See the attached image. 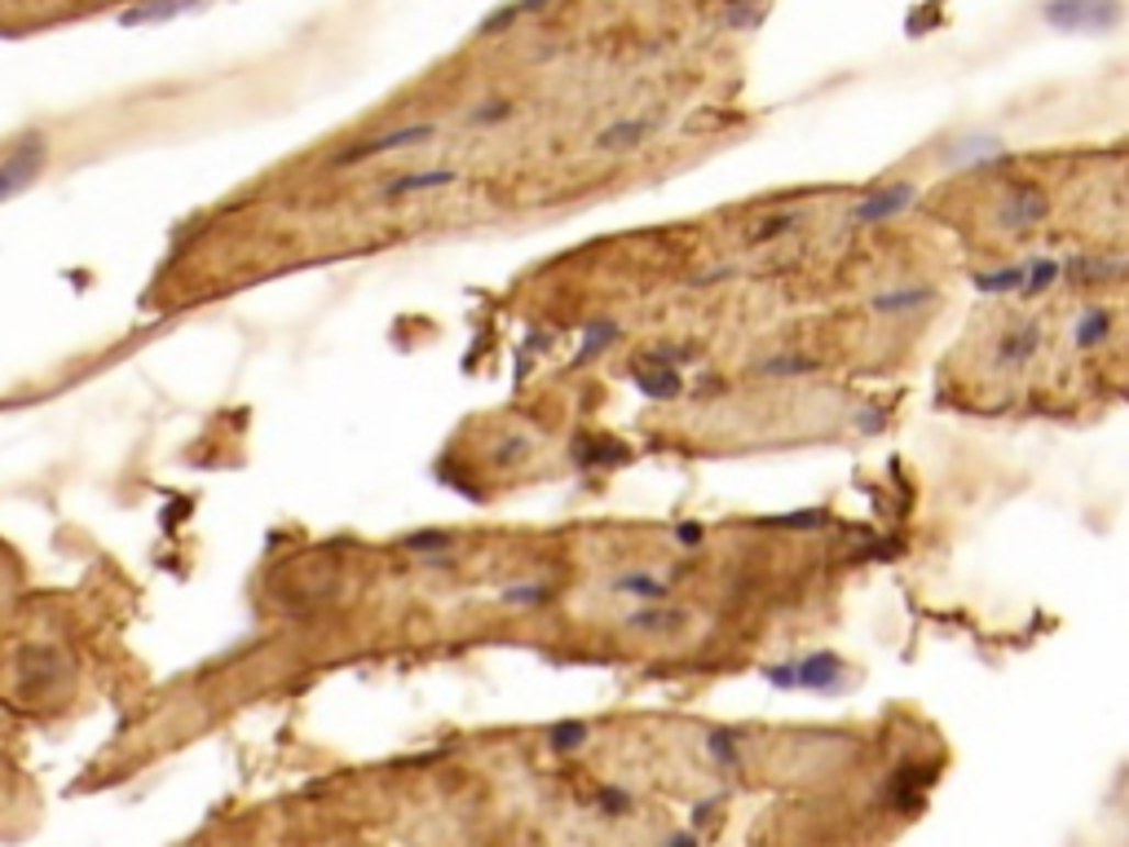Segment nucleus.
<instances>
[{
    "label": "nucleus",
    "instance_id": "f8f14e48",
    "mask_svg": "<svg viewBox=\"0 0 1129 847\" xmlns=\"http://www.w3.org/2000/svg\"><path fill=\"white\" fill-rule=\"evenodd\" d=\"M199 0H155V5H137V10H128L124 14V23L128 27H137V23H164V19H177V14H186V10H194Z\"/></svg>",
    "mask_w": 1129,
    "mask_h": 847
},
{
    "label": "nucleus",
    "instance_id": "9b49d317",
    "mask_svg": "<svg viewBox=\"0 0 1129 847\" xmlns=\"http://www.w3.org/2000/svg\"><path fill=\"white\" fill-rule=\"evenodd\" d=\"M931 301H936L931 288H901V292L874 297V310H879V314H905V310H923V305H931Z\"/></svg>",
    "mask_w": 1129,
    "mask_h": 847
},
{
    "label": "nucleus",
    "instance_id": "f257e3e1",
    "mask_svg": "<svg viewBox=\"0 0 1129 847\" xmlns=\"http://www.w3.org/2000/svg\"><path fill=\"white\" fill-rule=\"evenodd\" d=\"M1120 19L1116 0H1050L1046 5V23L1063 27V32H1103Z\"/></svg>",
    "mask_w": 1129,
    "mask_h": 847
},
{
    "label": "nucleus",
    "instance_id": "a211bd4d",
    "mask_svg": "<svg viewBox=\"0 0 1129 847\" xmlns=\"http://www.w3.org/2000/svg\"><path fill=\"white\" fill-rule=\"evenodd\" d=\"M588 724H579V720H570V724H551L547 728V742L556 746V750H579L583 742H588Z\"/></svg>",
    "mask_w": 1129,
    "mask_h": 847
},
{
    "label": "nucleus",
    "instance_id": "dca6fc26",
    "mask_svg": "<svg viewBox=\"0 0 1129 847\" xmlns=\"http://www.w3.org/2000/svg\"><path fill=\"white\" fill-rule=\"evenodd\" d=\"M1107 332H1111V314H1107V310H1089V314H1081V323H1076V345L1089 349V345H1098Z\"/></svg>",
    "mask_w": 1129,
    "mask_h": 847
},
{
    "label": "nucleus",
    "instance_id": "cd10ccee",
    "mask_svg": "<svg viewBox=\"0 0 1129 847\" xmlns=\"http://www.w3.org/2000/svg\"><path fill=\"white\" fill-rule=\"evenodd\" d=\"M711 750H715L724 764H733V759H737V750H733V737H728V733H711Z\"/></svg>",
    "mask_w": 1129,
    "mask_h": 847
},
{
    "label": "nucleus",
    "instance_id": "412c9836",
    "mask_svg": "<svg viewBox=\"0 0 1129 847\" xmlns=\"http://www.w3.org/2000/svg\"><path fill=\"white\" fill-rule=\"evenodd\" d=\"M610 341H618V323H588V341H583V354H579V363L596 358V349H605Z\"/></svg>",
    "mask_w": 1129,
    "mask_h": 847
},
{
    "label": "nucleus",
    "instance_id": "f03ea898",
    "mask_svg": "<svg viewBox=\"0 0 1129 847\" xmlns=\"http://www.w3.org/2000/svg\"><path fill=\"white\" fill-rule=\"evenodd\" d=\"M45 155H49V146H45L41 137H27L23 146H14L5 159H0V203L14 199L19 190H27V186L41 177Z\"/></svg>",
    "mask_w": 1129,
    "mask_h": 847
},
{
    "label": "nucleus",
    "instance_id": "6ab92c4d",
    "mask_svg": "<svg viewBox=\"0 0 1129 847\" xmlns=\"http://www.w3.org/2000/svg\"><path fill=\"white\" fill-rule=\"evenodd\" d=\"M807 371H816V358H807V354H790V358H768L763 363V376H807Z\"/></svg>",
    "mask_w": 1129,
    "mask_h": 847
},
{
    "label": "nucleus",
    "instance_id": "6e6552de",
    "mask_svg": "<svg viewBox=\"0 0 1129 847\" xmlns=\"http://www.w3.org/2000/svg\"><path fill=\"white\" fill-rule=\"evenodd\" d=\"M649 129H653L649 120H618V124L596 133V151H631L649 137Z\"/></svg>",
    "mask_w": 1129,
    "mask_h": 847
},
{
    "label": "nucleus",
    "instance_id": "7c9ffc66",
    "mask_svg": "<svg viewBox=\"0 0 1129 847\" xmlns=\"http://www.w3.org/2000/svg\"><path fill=\"white\" fill-rule=\"evenodd\" d=\"M19 5H36V0H19Z\"/></svg>",
    "mask_w": 1129,
    "mask_h": 847
},
{
    "label": "nucleus",
    "instance_id": "393cba45",
    "mask_svg": "<svg viewBox=\"0 0 1129 847\" xmlns=\"http://www.w3.org/2000/svg\"><path fill=\"white\" fill-rule=\"evenodd\" d=\"M596 799H601V807H605L610 816H623V812L631 807V794H627V790H618V785H605Z\"/></svg>",
    "mask_w": 1129,
    "mask_h": 847
},
{
    "label": "nucleus",
    "instance_id": "20e7f679",
    "mask_svg": "<svg viewBox=\"0 0 1129 847\" xmlns=\"http://www.w3.org/2000/svg\"><path fill=\"white\" fill-rule=\"evenodd\" d=\"M1046 212H1050L1046 190L1032 186V181H1024V186L1010 190V199H1006V208H1002V225H1006V230H1032L1037 221H1046Z\"/></svg>",
    "mask_w": 1129,
    "mask_h": 847
},
{
    "label": "nucleus",
    "instance_id": "c85d7f7f",
    "mask_svg": "<svg viewBox=\"0 0 1129 847\" xmlns=\"http://www.w3.org/2000/svg\"><path fill=\"white\" fill-rule=\"evenodd\" d=\"M768 680H772L776 689H794V662H781V667H772V671H768Z\"/></svg>",
    "mask_w": 1129,
    "mask_h": 847
},
{
    "label": "nucleus",
    "instance_id": "9d476101",
    "mask_svg": "<svg viewBox=\"0 0 1129 847\" xmlns=\"http://www.w3.org/2000/svg\"><path fill=\"white\" fill-rule=\"evenodd\" d=\"M636 385L645 389V398H658V402L662 398H680V389H684L671 367H649V363L636 367Z\"/></svg>",
    "mask_w": 1129,
    "mask_h": 847
},
{
    "label": "nucleus",
    "instance_id": "5701e85b",
    "mask_svg": "<svg viewBox=\"0 0 1129 847\" xmlns=\"http://www.w3.org/2000/svg\"><path fill=\"white\" fill-rule=\"evenodd\" d=\"M455 538L441 534V530H424V534H406V547L411 551H437V547H450Z\"/></svg>",
    "mask_w": 1129,
    "mask_h": 847
},
{
    "label": "nucleus",
    "instance_id": "1a4fd4ad",
    "mask_svg": "<svg viewBox=\"0 0 1129 847\" xmlns=\"http://www.w3.org/2000/svg\"><path fill=\"white\" fill-rule=\"evenodd\" d=\"M459 172H450V168H433V172H406V177H393V181H384V194L389 199H402V194H420V190H441V186H450Z\"/></svg>",
    "mask_w": 1129,
    "mask_h": 847
},
{
    "label": "nucleus",
    "instance_id": "aec40b11",
    "mask_svg": "<svg viewBox=\"0 0 1129 847\" xmlns=\"http://www.w3.org/2000/svg\"><path fill=\"white\" fill-rule=\"evenodd\" d=\"M618 592H631V597H640V601H662V597H667V588H662L658 579H649V575H623V579H618Z\"/></svg>",
    "mask_w": 1129,
    "mask_h": 847
},
{
    "label": "nucleus",
    "instance_id": "f3484780",
    "mask_svg": "<svg viewBox=\"0 0 1129 847\" xmlns=\"http://www.w3.org/2000/svg\"><path fill=\"white\" fill-rule=\"evenodd\" d=\"M918 777H923L918 768H901L896 781L887 785V799H892L896 807H914V803H918Z\"/></svg>",
    "mask_w": 1129,
    "mask_h": 847
},
{
    "label": "nucleus",
    "instance_id": "4468645a",
    "mask_svg": "<svg viewBox=\"0 0 1129 847\" xmlns=\"http://www.w3.org/2000/svg\"><path fill=\"white\" fill-rule=\"evenodd\" d=\"M684 610H640V614H631L627 623H631V632H675V627H684Z\"/></svg>",
    "mask_w": 1129,
    "mask_h": 847
},
{
    "label": "nucleus",
    "instance_id": "423d86ee",
    "mask_svg": "<svg viewBox=\"0 0 1129 847\" xmlns=\"http://www.w3.org/2000/svg\"><path fill=\"white\" fill-rule=\"evenodd\" d=\"M842 684V662L834 654H812L794 667V689H816V693H829Z\"/></svg>",
    "mask_w": 1129,
    "mask_h": 847
},
{
    "label": "nucleus",
    "instance_id": "39448f33",
    "mask_svg": "<svg viewBox=\"0 0 1129 847\" xmlns=\"http://www.w3.org/2000/svg\"><path fill=\"white\" fill-rule=\"evenodd\" d=\"M914 199H918V186H909V181H896V186H887V190L870 194L865 203H857V208H852V221H857V225H879V221H887V216L905 212Z\"/></svg>",
    "mask_w": 1129,
    "mask_h": 847
},
{
    "label": "nucleus",
    "instance_id": "0eeeda50",
    "mask_svg": "<svg viewBox=\"0 0 1129 847\" xmlns=\"http://www.w3.org/2000/svg\"><path fill=\"white\" fill-rule=\"evenodd\" d=\"M1037 345H1041V327L1037 323H1015L997 341V363L1002 367H1019V363H1028L1037 354Z\"/></svg>",
    "mask_w": 1129,
    "mask_h": 847
},
{
    "label": "nucleus",
    "instance_id": "2eb2a0df",
    "mask_svg": "<svg viewBox=\"0 0 1129 847\" xmlns=\"http://www.w3.org/2000/svg\"><path fill=\"white\" fill-rule=\"evenodd\" d=\"M1116 278L1120 274V260H1098V256H1072L1067 260V278L1072 282H1094V278Z\"/></svg>",
    "mask_w": 1129,
    "mask_h": 847
},
{
    "label": "nucleus",
    "instance_id": "b1692460",
    "mask_svg": "<svg viewBox=\"0 0 1129 847\" xmlns=\"http://www.w3.org/2000/svg\"><path fill=\"white\" fill-rule=\"evenodd\" d=\"M529 437H507V442H499V450H494V459H503V464H516V459H529Z\"/></svg>",
    "mask_w": 1129,
    "mask_h": 847
},
{
    "label": "nucleus",
    "instance_id": "7ed1b4c3",
    "mask_svg": "<svg viewBox=\"0 0 1129 847\" xmlns=\"http://www.w3.org/2000/svg\"><path fill=\"white\" fill-rule=\"evenodd\" d=\"M433 137V124H406V129H393V133H380V137H367V142H354L336 155V168L345 164H362V159H376V155H389V151H406L415 142H428Z\"/></svg>",
    "mask_w": 1129,
    "mask_h": 847
},
{
    "label": "nucleus",
    "instance_id": "c756f323",
    "mask_svg": "<svg viewBox=\"0 0 1129 847\" xmlns=\"http://www.w3.org/2000/svg\"><path fill=\"white\" fill-rule=\"evenodd\" d=\"M697 538H702L697 525H680V543H697Z\"/></svg>",
    "mask_w": 1129,
    "mask_h": 847
},
{
    "label": "nucleus",
    "instance_id": "a878e982",
    "mask_svg": "<svg viewBox=\"0 0 1129 847\" xmlns=\"http://www.w3.org/2000/svg\"><path fill=\"white\" fill-rule=\"evenodd\" d=\"M543 597H547V588H538V583H529V588H507V592H503L507 605H538Z\"/></svg>",
    "mask_w": 1129,
    "mask_h": 847
},
{
    "label": "nucleus",
    "instance_id": "bb28decb",
    "mask_svg": "<svg viewBox=\"0 0 1129 847\" xmlns=\"http://www.w3.org/2000/svg\"><path fill=\"white\" fill-rule=\"evenodd\" d=\"M507 115H512L507 102H485L481 111H472V124H499V120H507Z\"/></svg>",
    "mask_w": 1129,
    "mask_h": 847
},
{
    "label": "nucleus",
    "instance_id": "4be33fe9",
    "mask_svg": "<svg viewBox=\"0 0 1129 847\" xmlns=\"http://www.w3.org/2000/svg\"><path fill=\"white\" fill-rule=\"evenodd\" d=\"M794 225H798V212H781V216H768L750 238L763 243V238H776V234H785V230H794Z\"/></svg>",
    "mask_w": 1129,
    "mask_h": 847
},
{
    "label": "nucleus",
    "instance_id": "ddd939ff",
    "mask_svg": "<svg viewBox=\"0 0 1129 847\" xmlns=\"http://www.w3.org/2000/svg\"><path fill=\"white\" fill-rule=\"evenodd\" d=\"M1059 274H1063V265L1059 260H1050V256H1032L1028 265H1024V282L1019 288L1028 292V297H1037V292H1046L1050 282H1059Z\"/></svg>",
    "mask_w": 1129,
    "mask_h": 847
}]
</instances>
